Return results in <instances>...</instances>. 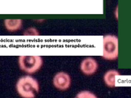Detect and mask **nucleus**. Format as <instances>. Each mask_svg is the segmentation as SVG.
Segmentation results:
<instances>
[{
  "mask_svg": "<svg viewBox=\"0 0 131 98\" xmlns=\"http://www.w3.org/2000/svg\"><path fill=\"white\" fill-rule=\"evenodd\" d=\"M16 89L22 97L34 98L39 92L40 85L31 76H23L16 82Z\"/></svg>",
  "mask_w": 131,
  "mask_h": 98,
  "instance_id": "1",
  "label": "nucleus"
},
{
  "mask_svg": "<svg viewBox=\"0 0 131 98\" xmlns=\"http://www.w3.org/2000/svg\"><path fill=\"white\" fill-rule=\"evenodd\" d=\"M19 65L22 71L28 74L37 72L40 69L43 61L40 56H19Z\"/></svg>",
  "mask_w": 131,
  "mask_h": 98,
  "instance_id": "2",
  "label": "nucleus"
},
{
  "mask_svg": "<svg viewBox=\"0 0 131 98\" xmlns=\"http://www.w3.org/2000/svg\"><path fill=\"white\" fill-rule=\"evenodd\" d=\"M118 54V38L114 35H106L103 40V57L108 60L117 59Z\"/></svg>",
  "mask_w": 131,
  "mask_h": 98,
  "instance_id": "3",
  "label": "nucleus"
},
{
  "mask_svg": "<svg viewBox=\"0 0 131 98\" xmlns=\"http://www.w3.org/2000/svg\"><path fill=\"white\" fill-rule=\"evenodd\" d=\"M53 85L57 89L61 91L67 90L71 85L70 76L64 71L58 72L53 78Z\"/></svg>",
  "mask_w": 131,
  "mask_h": 98,
  "instance_id": "4",
  "label": "nucleus"
},
{
  "mask_svg": "<svg viewBox=\"0 0 131 98\" xmlns=\"http://www.w3.org/2000/svg\"><path fill=\"white\" fill-rule=\"evenodd\" d=\"M98 63L92 57H86L82 60L81 63V70L86 75H92L95 74L98 70Z\"/></svg>",
  "mask_w": 131,
  "mask_h": 98,
  "instance_id": "5",
  "label": "nucleus"
},
{
  "mask_svg": "<svg viewBox=\"0 0 131 98\" xmlns=\"http://www.w3.org/2000/svg\"><path fill=\"white\" fill-rule=\"evenodd\" d=\"M4 24L5 28L9 31H16L21 28L23 25V20L20 19H8L4 21Z\"/></svg>",
  "mask_w": 131,
  "mask_h": 98,
  "instance_id": "6",
  "label": "nucleus"
},
{
  "mask_svg": "<svg viewBox=\"0 0 131 98\" xmlns=\"http://www.w3.org/2000/svg\"><path fill=\"white\" fill-rule=\"evenodd\" d=\"M119 73L116 70H110L104 74V80L107 86L113 88L115 86V77L118 76Z\"/></svg>",
  "mask_w": 131,
  "mask_h": 98,
  "instance_id": "7",
  "label": "nucleus"
},
{
  "mask_svg": "<svg viewBox=\"0 0 131 98\" xmlns=\"http://www.w3.org/2000/svg\"><path fill=\"white\" fill-rule=\"evenodd\" d=\"M76 97H80V98H95L96 96L88 91H82L81 92H79L77 95Z\"/></svg>",
  "mask_w": 131,
  "mask_h": 98,
  "instance_id": "8",
  "label": "nucleus"
},
{
  "mask_svg": "<svg viewBox=\"0 0 131 98\" xmlns=\"http://www.w3.org/2000/svg\"><path fill=\"white\" fill-rule=\"evenodd\" d=\"M39 31L34 28H29L24 31V35L25 36H38Z\"/></svg>",
  "mask_w": 131,
  "mask_h": 98,
  "instance_id": "9",
  "label": "nucleus"
}]
</instances>
